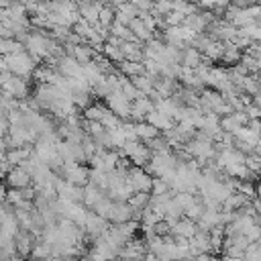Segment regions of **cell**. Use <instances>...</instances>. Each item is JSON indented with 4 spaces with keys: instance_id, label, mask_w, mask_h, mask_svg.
Segmentation results:
<instances>
[{
    "instance_id": "cell-10",
    "label": "cell",
    "mask_w": 261,
    "mask_h": 261,
    "mask_svg": "<svg viewBox=\"0 0 261 261\" xmlns=\"http://www.w3.org/2000/svg\"><path fill=\"white\" fill-rule=\"evenodd\" d=\"M200 228H198V222H194V220H190L188 216H181L175 224H171V228H169V234H173V237H179V239H192L196 232H198Z\"/></svg>"
},
{
    "instance_id": "cell-4",
    "label": "cell",
    "mask_w": 261,
    "mask_h": 261,
    "mask_svg": "<svg viewBox=\"0 0 261 261\" xmlns=\"http://www.w3.org/2000/svg\"><path fill=\"white\" fill-rule=\"evenodd\" d=\"M55 69H57L63 77H67V80L84 77V65H82V63H77L69 53L61 55V57L55 61Z\"/></svg>"
},
{
    "instance_id": "cell-17",
    "label": "cell",
    "mask_w": 261,
    "mask_h": 261,
    "mask_svg": "<svg viewBox=\"0 0 261 261\" xmlns=\"http://www.w3.org/2000/svg\"><path fill=\"white\" fill-rule=\"evenodd\" d=\"M106 196V192L104 190H100L98 186H94V184H88V186H84V206L88 208V210H92L102 198Z\"/></svg>"
},
{
    "instance_id": "cell-16",
    "label": "cell",
    "mask_w": 261,
    "mask_h": 261,
    "mask_svg": "<svg viewBox=\"0 0 261 261\" xmlns=\"http://www.w3.org/2000/svg\"><path fill=\"white\" fill-rule=\"evenodd\" d=\"M135 137H137V141H141V143L147 145L149 141H153V139L159 137V130L155 126H151L147 120L145 122H135Z\"/></svg>"
},
{
    "instance_id": "cell-14",
    "label": "cell",
    "mask_w": 261,
    "mask_h": 261,
    "mask_svg": "<svg viewBox=\"0 0 261 261\" xmlns=\"http://www.w3.org/2000/svg\"><path fill=\"white\" fill-rule=\"evenodd\" d=\"M147 122H149L151 126H155L159 133H165V130H169V128H173V126H175V120H173L171 116H167L165 112H159V110L149 112Z\"/></svg>"
},
{
    "instance_id": "cell-18",
    "label": "cell",
    "mask_w": 261,
    "mask_h": 261,
    "mask_svg": "<svg viewBox=\"0 0 261 261\" xmlns=\"http://www.w3.org/2000/svg\"><path fill=\"white\" fill-rule=\"evenodd\" d=\"M118 71H120V75L133 80V77L145 73V63L143 61H122V63H118Z\"/></svg>"
},
{
    "instance_id": "cell-28",
    "label": "cell",
    "mask_w": 261,
    "mask_h": 261,
    "mask_svg": "<svg viewBox=\"0 0 261 261\" xmlns=\"http://www.w3.org/2000/svg\"><path fill=\"white\" fill-rule=\"evenodd\" d=\"M71 2H80V0H71Z\"/></svg>"
},
{
    "instance_id": "cell-15",
    "label": "cell",
    "mask_w": 261,
    "mask_h": 261,
    "mask_svg": "<svg viewBox=\"0 0 261 261\" xmlns=\"http://www.w3.org/2000/svg\"><path fill=\"white\" fill-rule=\"evenodd\" d=\"M120 51L124 55V61H143V43L139 41H122Z\"/></svg>"
},
{
    "instance_id": "cell-7",
    "label": "cell",
    "mask_w": 261,
    "mask_h": 261,
    "mask_svg": "<svg viewBox=\"0 0 261 261\" xmlns=\"http://www.w3.org/2000/svg\"><path fill=\"white\" fill-rule=\"evenodd\" d=\"M133 216H135V210L130 208L128 202H112V208H110L106 220L110 224H122V222L133 220Z\"/></svg>"
},
{
    "instance_id": "cell-11",
    "label": "cell",
    "mask_w": 261,
    "mask_h": 261,
    "mask_svg": "<svg viewBox=\"0 0 261 261\" xmlns=\"http://www.w3.org/2000/svg\"><path fill=\"white\" fill-rule=\"evenodd\" d=\"M37 243V237L31 230H18V234L14 237V247H16V255L18 257H29L33 253V247Z\"/></svg>"
},
{
    "instance_id": "cell-19",
    "label": "cell",
    "mask_w": 261,
    "mask_h": 261,
    "mask_svg": "<svg viewBox=\"0 0 261 261\" xmlns=\"http://www.w3.org/2000/svg\"><path fill=\"white\" fill-rule=\"evenodd\" d=\"M102 55H104L110 63H122V61H124V55H122L118 43H110V41H106L104 47H102Z\"/></svg>"
},
{
    "instance_id": "cell-5",
    "label": "cell",
    "mask_w": 261,
    "mask_h": 261,
    "mask_svg": "<svg viewBox=\"0 0 261 261\" xmlns=\"http://www.w3.org/2000/svg\"><path fill=\"white\" fill-rule=\"evenodd\" d=\"M110 228V222L106 220V218H102V216H98L96 212H88V218H86V224H84V230H86V234L92 239V241H96V239H100L106 230Z\"/></svg>"
},
{
    "instance_id": "cell-8",
    "label": "cell",
    "mask_w": 261,
    "mask_h": 261,
    "mask_svg": "<svg viewBox=\"0 0 261 261\" xmlns=\"http://www.w3.org/2000/svg\"><path fill=\"white\" fill-rule=\"evenodd\" d=\"M153 110H155L153 98L143 96V98H139V100H135V102H133L130 118H128V120H133V122H145V120H147V116H149V112H153Z\"/></svg>"
},
{
    "instance_id": "cell-9",
    "label": "cell",
    "mask_w": 261,
    "mask_h": 261,
    "mask_svg": "<svg viewBox=\"0 0 261 261\" xmlns=\"http://www.w3.org/2000/svg\"><path fill=\"white\" fill-rule=\"evenodd\" d=\"M63 179H67V181L73 184V186L84 188V186L90 184V167H86L84 163H75V165H71V167H65Z\"/></svg>"
},
{
    "instance_id": "cell-12",
    "label": "cell",
    "mask_w": 261,
    "mask_h": 261,
    "mask_svg": "<svg viewBox=\"0 0 261 261\" xmlns=\"http://www.w3.org/2000/svg\"><path fill=\"white\" fill-rule=\"evenodd\" d=\"M206 61V57L196 49V47H184L181 49V67H190V69H198L202 63Z\"/></svg>"
},
{
    "instance_id": "cell-26",
    "label": "cell",
    "mask_w": 261,
    "mask_h": 261,
    "mask_svg": "<svg viewBox=\"0 0 261 261\" xmlns=\"http://www.w3.org/2000/svg\"><path fill=\"white\" fill-rule=\"evenodd\" d=\"M253 104H255V106H257V108H259V110H261V92H259V94H255V96H253Z\"/></svg>"
},
{
    "instance_id": "cell-13",
    "label": "cell",
    "mask_w": 261,
    "mask_h": 261,
    "mask_svg": "<svg viewBox=\"0 0 261 261\" xmlns=\"http://www.w3.org/2000/svg\"><path fill=\"white\" fill-rule=\"evenodd\" d=\"M69 55H71V57H73L77 63L88 65V63H92V61L96 59L98 51H96V49H92L88 43H82V45H75L73 49H69Z\"/></svg>"
},
{
    "instance_id": "cell-23",
    "label": "cell",
    "mask_w": 261,
    "mask_h": 261,
    "mask_svg": "<svg viewBox=\"0 0 261 261\" xmlns=\"http://www.w3.org/2000/svg\"><path fill=\"white\" fill-rule=\"evenodd\" d=\"M241 31H243V33L249 37V41H251V43H261V24L251 22V24L243 27Z\"/></svg>"
},
{
    "instance_id": "cell-21",
    "label": "cell",
    "mask_w": 261,
    "mask_h": 261,
    "mask_svg": "<svg viewBox=\"0 0 261 261\" xmlns=\"http://www.w3.org/2000/svg\"><path fill=\"white\" fill-rule=\"evenodd\" d=\"M114 20H116V10L112 6H108V4H104L102 10H100V14H98V24L102 29H110Z\"/></svg>"
},
{
    "instance_id": "cell-1",
    "label": "cell",
    "mask_w": 261,
    "mask_h": 261,
    "mask_svg": "<svg viewBox=\"0 0 261 261\" xmlns=\"http://www.w3.org/2000/svg\"><path fill=\"white\" fill-rule=\"evenodd\" d=\"M6 61V67L12 75H18V77H31L37 69V61L27 53V51H20V53H12V55H6L4 57Z\"/></svg>"
},
{
    "instance_id": "cell-6",
    "label": "cell",
    "mask_w": 261,
    "mask_h": 261,
    "mask_svg": "<svg viewBox=\"0 0 261 261\" xmlns=\"http://www.w3.org/2000/svg\"><path fill=\"white\" fill-rule=\"evenodd\" d=\"M4 179H6V186L8 188H14V190H24V188H31L33 186V175L22 165L12 167Z\"/></svg>"
},
{
    "instance_id": "cell-20",
    "label": "cell",
    "mask_w": 261,
    "mask_h": 261,
    "mask_svg": "<svg viewBox=\"0 0 261 261\" xmlns=\"http://www.w3.org/2000/svg\"><path fill=\"white\" fill-rule=\"evenodd\" d=\"M106 112H108L106 104H90V106L84 110V118H86V120L102 122V118L106 116Z\"/></svg>"
},
{
    "instance_id": "cell-27",
    "label": "cell",
    "mask_w": 261,
    "mask_h": 261,
    "mask_svg": "<svg viewBox=\"0 0 261 261\" xmlns=\"http://www.w3.org/2000/svg\"><path fill=\"white\" fill-rule=\"evenodd\" d=\"M253 153H255L257 157H261V141H259V143L255 145V149H253Z\"/></svg>"
},
{
    "instance_id": "cell-24",
    "label": "cell",
    "mask_w": 261,
    "mask_h": 261,
    "mask_svg": "<svg viewBox=\"0 0 261 261\" xmlns=\"http://www.w3.org/2000/svg\"><path fill=\"white\" fill-rule=\"evenodd\" d=\"M167 192H171V190H169V184H167L165 179H161V177H153L151 194H153V196H163V194H167Z\"/></svg>"
},
{
    "instance_id": "cell-2",
    "label": "cell",
    "mask_w": 261,
    "mask_h": 261,
    "mask_svg": "<svg viewBox=\"0 0 261 261\" xmlns=\"http://www.w3.org/2000/svg\"><path fill=\"white\" fill-rule=\"evenodd\" d=\"M126 184L133 188V192H147V194H151L153 175L147 173L145 167H135V165H130V167L126 169Z\"/></svg>"
},
{
    "instance_id": "cell-25",
    "label": "cell",
    "mask_w": 261,
    "mask_h": 261,
    "mask_svg": "<svg viewBox=\"0 0 261 261\" xmlns=\"http://www.w3.org/2000/svg\"><path fill=\"white\" fill-rule=\"evenodd\" d=\"M6 192H8V190H6V186L0 181V204H2V202H6Z\"/></svg>"
},
{
    "instance_id": "cell-22",
    "label": "cell",
    "mask_w": 261,
    "mask_h": 261,
    "mask_svg": "<svg viewBox=\"0 0 261 261\" xmlns=\"http://www.w3.org/2000/svg\"><path fill=\"white\" fill-rule=\"evenodd\" d=\"M120 92L130 100V102H135V100H139V98H143V94L139 92V88L128 80V77H124L122 80V88H120Z\"/></svg>"
},
{
    "instance_id": "cell-3",
    "label": "cell",
    "mask_w": 261,
    "mask_h": 261,
    "mask_svg": "<svg viewBox=\"0 0 261 261\" xmlns=\"http://www.w3.org/2000/svg\"><path fill=\"white\" fill-rule=\"evenodd\" d=\"M104 104H106V108L110 110V112H114L118 118H122V120H128L130 118V108H133V102L118 90V92H112V94H108L106 98H104Z\"/></svg>"
}]
</instances>
